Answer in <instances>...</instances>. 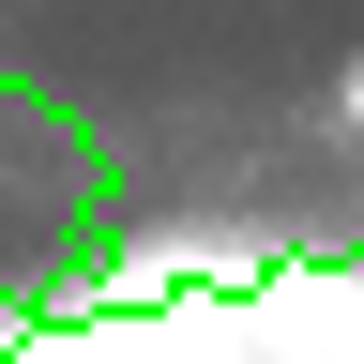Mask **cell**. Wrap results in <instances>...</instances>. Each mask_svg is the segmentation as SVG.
<instances>
[{
	"label": "cell",
	"instance_id": "cell-1",
	"mask_svg": "<svg viewBox=\"0 0 364 364\" xmlns=\"http://www.w3.org/2000/svg\"><path fill=\"white\" fill-rule=\"evenodd\" d=\"M334 122H349V136H364V61H349V76H334Z\"/></svg>",
	"mask_w": 364,
	"mask_h": 364
}]
</instances>
